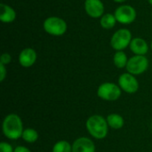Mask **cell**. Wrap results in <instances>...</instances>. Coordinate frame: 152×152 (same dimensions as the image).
Here are the masks:
<instances>
[{
    "instance_id": "obj_3",
    "label": "cell",
    "mask_w": 152,
    "mask_h": 152,
    "mask_svg": "<svg viewBox=\"0 0 152 152\" xmlns=\"http://www.w3.org/2000/svg\"><path fill=\"white\" fill-rule=\"evenodd\" d=\"M43 28L47 34L51 36L61 37L67 32L68 24L66 20L61 17L50 16L44 20Z\"/></svg>"
},
{
    "instance_id": "obj_20",
    "label": "cell",
    "mask_w": 152,
    "mask_h": 152,
    "mask_svg": "<svg viewBox=\"0 0 152 152\" xmlns=\"http://www.w3.org/2000/svg\"><path fill=\"white\" fill-rule=\"evenodd\" d=\"M12 61V55L8 53H2L1 57H0V63L4 64V65H8L9 63H11Z\"/></svg>"
},
{
    "instance_id": "obj_1",
    "label": "cell",
    "mask_w": 152,
    "mask_h": 152,
    "mask_svg": "<svg viewBox=\"0 0 152 152\" xmlns=\"http://www.w3.org/2000/svg\"><path fill=\"white\" fill-rule=\"evenodd\" d=\"M23 131V122L19 115L11 113L4 117L2 123V132L4 137L12 141H16L21 138Z\"/></svg>"
},
{
    "instance_id": "obj_8",
    "label": "cell",
    "mask_w": 152,
    "mask_h": 152,
    "mask_svg": "<svg viewBox=\"0 0 152 152\" xmlns=\"http://www.w3.org/2000/svg\"><path fill=\"white\" fill-rule=\"evenodd\" d=\"M118 85L119 86L122 91L129 94H135L139 90V87H140L139 82L137 78L135 77V76L128 72L123 73L118 77Z\"/></svg>"
},
{
    "instance_id": "obj_26",
    "label": "cell",
    "mask_w": 152,
    "mask_h": 152,
    "mask_svg": "<svg viewBox=\"0 0 152 152\" xmlns=\"http://www.w3.org/2000/svg\"><path fill=\"white\" fill-rule=\"evenodd\" d=\"M151 129H152V123H151Z\"/></svg>"
},
{
    "instance_id": "obj_15",
    "label": "cell",
    "mask_w": 152,
    "mask_h": 152,
    "mask_svg": "<svg viewBox=\"0 0 152 152\" xmlns=\"http://www.w3.org/2000/svg\"><path fill=\"white\" fill-rule=\"evenodd\" d=\"M117 19L113 13L107 12L104 13L100 18V25L104 29H111L113 28L117 24Z\"/></svg>"
},
{
    "instance_id": "obj_9",
    "label": "cell",
    "mask_w": 152,
    "mask_h": 152,
    "mask_svg": "<svg viewBox=\"0 0 152 152\" xmlns=\"http://www.w3.org/2000/svg\"><path fill=\"white\" fill-rule=\"evenodd\" d=\"M84 7L86 14L94 19H99L105 13L104 4L102 0H86Z\"/></svg>"
},
{
    "instance_id": "obj_10",
    "label": "cell",
    "mask_w": 152,
    "mask_h": 152,
    "mask_svg": "<svg viewBox=\"0 0 152 152\" xmlns=\"http://www.w3.org/2000/svg\"><path fill=\"white\" fill-rule=\"evenodd\" d=\"M37 59V52L31 47H26L20 51L18 56L19 64L23 68H30L32 67Z\"/></svg>"
},
{
    "instance_id": "obj_2",
    "label": "cell",
    "mask_w": 152,
    "mask_h": 152,
    "mask_svg": "<svg viewBox=\"0 0 152 152\" xmlns=\"http://www.w3.org/2000/svg\"><path fill=\"white\" fill-rule=\"evenodd\" d=\"M86 127L89 134L96 140H103L109 134L107 119L102 115H92L86 122Z\"/></svg>"
},
{
    "instance_id": "obj_12",
    "label": "cell",
    "mask_w": 152,
    "mask_h": 152,
    "mask_svg": "<svg viewBox=\"0 0 152 152\" xmlns=\"http://www.w3.org/2000/svg\"><path fill=\"white\" fill-rule=\"evenodd\" d=\"M129 48L134 55H146L149 52V45L147 41L142 37L133 38Z\"/></svg>"
},
{
    "instance_id": "obj_17",
    "label": "cell",
    "mask_w": 152,
    "mask_h": 152,
    "mask_svg": "<svg viewBox=\"0 0 152 152\" xmlns=\"http://www.w3.org/2000/svg\"><path fill=\"white\" fill-rule=\"evenodd\" d=\"M38 138H39V134L36 129L31 128V127L24 128V131H23L22 135H21V139L25 142L34 143L38 140Z\"/></svg>"
},
{
    "instance_id": "obj_24",
    "label": "cell",
    "mask_w": 152,
    "mask_h": 152,
    "mask_svg": "<svg viewBox=\"0 0 152 152\" xmlns=\"http://www.w3.org/2000/svg\"><path fill=\"white\" fill-rule=\"evenodd\" d=\"M148 2L150 3V4H151L152 5V0H148Z\"/></svg>"
},
{
    "instance_id": "obj_4",
    "label": "cell",
    "mask_w": 152,
    "mask_h": 152,
    "mask_svg": "<svg viewBox=\"0 0 152 152\" xmlns=\"http://www.w3.org/2000/svg\"><path fill=\"white\" fill-rule=\"evenodd\" d=\"M97 96L106 102L118 101L122 94V90L118 85L112 82H105L101 84L97 88Z\"/></svg>"
},
{
    "instance_id": "obj_5",
    "label": "cell",
    "mask_w": 152,
    "mask_h": 152,
    "mask_svg": "<svg viewBox=\"0 0 152 152\" xmlns=\"http://www.w3.org/2000/svg\"><path fill=\"white\" fill-rule=\"evenodd\" d=\"M132 32L128 28L118 29L110 38V46L117 51H124L126 49L132 41Z\"/></svg>"
},
{
    "instance_id": "obj_25",
    "label": "cell",
    "mask_w": 152,
    "mask_h": 152,
    "mask_svg": "<svg viewBox=\"0 0 152 152\" xmlns=\"http://www.w3.org/2000/svg\"><path fill=\"white\" fill-rule=\"evenodd\" d=\"M151 51H152V41L151 42Z\"/></svg>"
},
{
    "instance_id": "obj_13",
    "label": "cell",
    "mask_w": 152,
    "mask_h": 152,
    "mask_svg": "<svg viewBox=\"0 0 152 152\" xmlns=\"http://www.w3.org/2000/svg\"><path fill=\"white\" fill-rule=\"evenodd\" d=\"M16 12L15 10L7 4L1 3L0 4V20L3 23H12L16 19Z\"/></svg>"
},
{
    "instance_id": "obj_23",
    "label": "cell",
    "mask_w": 152,
    "mask_h": 152,
    "mask_svg": "<svg viewBox=\"0 0 152 152\" xmlns=\"http://www.w3.org/2000/svg\"><path fill=\"white\" fill-rule=\"evenodd\" d=\"M112 1L115 2V3H118V4H123V3L126 2L127 0H112Z\"/></svg>"
},
{
    "instance_id": "obj_21",
    "label": "cell",
    "mask_w": 152,
    "mask_h": 152,
    "mask_svg": "<svg viewBox=\"0 0 152 152\" xmlns=\"http://www.w3.org/2000/svg\"><path fill=\"white\" fill-rule=\"evenodd\" d=\"M7 76V69L5 65L0 63V82H4Z\"/></svg>"
},
{
    "instance_id": "obj_27",
    "label": "cell",
    "mask_w": 152,
    "mask_h": 152,
    "mask_svg": "<svg viewBox=\"0 0 152 152\" xmlns=\"http://www.w3.org/2000/svg\"><path fill=\"white\" fill-rule=\"evenodd\" d=\"M151 19H152V12H151Z\"/></svg>"
},
{
    "instance_id": "obj_16",
    "label": "cell",
    "mask_w": 152,
    "mask_h": 152,
    "mask_svg": "<svg viewBox=\"0 0 152 152\" xmlns=\"http://www.w3.org/2000/svg\"><path fill=\"white\" fill-rule=\"evenodd\" d=\"M128 58L124 51H117L113 56V63L118 69H124L126 67Z\"/></svg>"
},
{
    "instance_id": "obj_14",
    "label": "cell",
    "mask_w": 152,
    "mask_h": 152,
    "mask_svg": "<svg viewBox=\"0 0 152 152\" xmlns=\"http://www.w3.org/2000/svg\"><path fill=\"white\" fill-rule=\"evenodd\" d=\"M106 119H107V123L109 125V127H110L114 130H119L125 125L124 118L120 114H118V113L109 114L107 116Z\"/></svg>"
},
{
    "instance_id": "obj_11",
    "label": "cell",
    "mask_w": 152,
    "mask_h": 152,
    "mask_svg": "<svg viewBox=\"0 0 152 152\" xmlns=\"http://www.w3.org/2000/svg\"><path fill=\"white\" fill-rule=\"evenodd\" d=\"M95 151L94 142L88 137H78L72 143V152H95Z\"/></svg>"
},
{
    "instance_id": "obj_6",
    "label": "cell",
    "mask_w": 152,
    "mask_h": 152,
    "mask_svg": "<svg viewBox=\"0 0 152 152\" xmlns=\"http://www.w3.org/2000/svg\"><path fill=\"white\" fill-rule=\"evenodd\" d=\"M117 21L123 25H129L135 21L137 12L131 4H121L114 12Z\"/></svg>"
},
{
    "instance_id": "obj_19",
    "label": "cell",
    "mask_w": 152,
    "mask_h": 152,
    "mask_svg": "<svg viewBox=\"0 0 152 152\" xmlns=\"http://www.w3.org/2000/svg\"><path fill=\"white\" fill-rule=\"evenodd\" d=\"M0 152H14V148L7 142H1Z\"/></svg>"
},
{
    "instance_id": "obj_18",
    "label": "cell",
    "mask_w": 152,
    "mask_h": 152,
    "mask_svg": "<svg viewBox=\"0 0 152 152\" xmlns=\"http://www.w3.org/2000/svg\"><path fill=\"white\" fill-rule=\"evenodd\" d=\"M52 152H72V144L65 140L58 141L53 144Z\"/></svg>"
},
{
    "instance_id": "obj_7",
    "label": "cell",
    "mask_w": 152,
    "mask_h": 152,
    "mask_svg": "<svg viewBox=\"0 0 152 152\" xmlns=\"http://www.w3.org/2000/svg\"><path fill=\"white\" fill-rule=\"evenodd\" d=\"M149 64V60L145 55H134L129 58L126 69L128 73L134 76H139L148 69Z\"/></svg>"
},
{
    "instance_id": "obj_22",
    "label": "cell",
    "mask_w": 152,
    "mask_h": 152,
    "mask_svg": "<svg viewBox=\"0 0 152 152\" xmlns=\"http://www.w3.org/2000/svg\"><path fill=\"white\" fill-rule=\"evenodd\" d=\"M14 152H31V151L25 146L19 145V146H16L14 148Z\"/></svg>"
}]
</instances>
